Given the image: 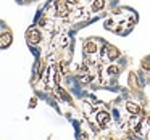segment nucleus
I'll return each instance as SVG.
<instances>
[{
    "label": "nucleus",
    "mask_w": 150,
    "mask_h": 140,
    "mask_svg": "<svg viewBox=\"0 0 150 140\" xmlns=\"http://www.w3.org/2000/svg\"><path fill=\"white\" fill-rule=\"evenodd\" d=\"M139 21L137 13L132 8L127 7H115L110 13L105 16L103 26L107 31H111L113 34L118 36H127L131 31L134 29V26Z\"/></svg>",
    "instance_id": "f257e3e1"
},
{
    "label": "nucleus",
    "mask_w": 150,
    "mask_h": 140,
    "mask_svg": "<svg viewBox=\"0 0 150 140\" xmlns=\"http://www.w3.org/2000/svg\"><path fill=\"white\" fill-rule=\"evenodd\" d=\"M11 42H13V32L5 21L0 20V50L10 47Z\"/></svg>",
    "instance_id": "f03ea898"
},
{
    "label": "nucleus",
    "mask_w": 150,
    "mask_h": 140,
    "mask_svg": "<svg viewBox=\"0 0 150 140\" xmlns=\"http://www.w3.org/2000/svg\"><path fill=\"white\" fill-rule=\"evenodd\" d=\"M137 74H139L140 81L144 82V85H149L150 84V55L145 56V58L140 61V66H139Z\"/></svg>",
    "instance_id": "7ed1b4c3"
},
{
    "label": "nucleus",
    "mask_w": 150,
    "mask_h": 140,
    "mask_svg": "<svg viewBox=\"0 0 150 140\" xmlns=\"http://www.w3.org/2000/svg\"><path fill=\"white\" fill-rule=\"evenodd\" d=\"M15 2H16L18 5H23L24 7V5H31L33 2H37V0H15Z\"/></svg>",
    "instance_id": "20e7f679"
}]
</instances>
